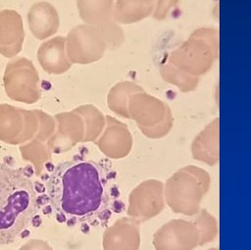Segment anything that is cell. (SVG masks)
I'll return each mask as SVG.
<instances>
[{
  "instance_id": "cell-1",
  "label": "cell",
  "mask_w": 251,
  "mask_h": 250,
  "mask_svg": "<svg viewBox=\"0 0 251 250\" xmlns=\"http://www.w3.org/2000/svg\"><path fill=\"white\" fill-rule=\"evenodd\" d=\"M46 195L58 221L93 224L104 218L112 202V185L104 168L91 160L59 163L45 181Z\"/></svg>"
},
{
  "instance_id": "cell-2",
  "label": "cell",
  "mask_w": 251,
  "mask_h": 250,
  "mask_svg": "<svg viewBox=\"0 0 251 250\" xmlns=\"http://www.w3.org/2000/svg\"><path fill=\"white\" fill-rule=\"evenodd\" d=\"M38 210L32 180L20 169L0 163V245L16 240Z\"/></svg>"
},
{
  "instance_id": "cell-3",
  "label": "cell",
  "mask_w": 251,
  "mask_h": 250,
  "mask_svg": "<svg viewBox=\"0 0 251 250\" xmlns=\"http://www.w3.org/2000/svg\"><path fill=\"white\" fill-rule=\"evenodd\" d=\"M210 184L208 173L194 166L177 172L170 181V203L175 211L184 215L199 212V205Z\"/></svg>"
},
{
  "instance_id": "cell-4",
  "label": "cell",
  "mask_w": 251,
  "mask_h": 250,
  "mask_svg": "<svg viewBox=\"0 0 251 250\" xmlns=\"http://www.w3.org/2000/svg\"><path fill=\"white\" fill-rule=\"evenodd\" d=\"M3 82L6 93L13 99L31 103L40 96L38 73L26 58H18L8 63Z\"/></svg>"
},
{
  "instance_id": "cell-5",
  "label": "cell",
  "mask_w": 251,
  "mask_h": 250,
  "mask_svg": "<svg viewBox=\"0 0 251 250\" xmlns=\"http://www.w3.org/2000/svg\"><path fill=\"white\" fill-rule=\"evenodd\" d=\"M106 48L107 43L97 25H76L66 38L67 55L75 64H89L99 60Z\"/></svg>"
},
{
  "instance_id": "cell-6",
  "label": "cell",
  "mask_w": 251,
  "mask_h": 250,
  "mask_svg": "<svg viewBox=\"0 0 251 250\" xmlns=\"http://www.w3.org/2000/svg\"><path fill=\"white\" fill-rule=\"evenodd\" d=\"M25 32L21 15L10 9L0 11V54L11 58L22 51Z\"/></svg>"
},
{
  "instance_id": "cell-7",
  "label": "cell",
  "mask_w": 251,
  "mask_h": 250,
  "mask_svg": "<svg viewBox=\"0 0 251 250\" xmlns=\"http://www.w3.org/2000/svg\"><path fill=\"white\" fill-rule=\"evenodd\" d=\"M37 59L42 69L51 75H61L73 64L67 55L66 38L63 36L43 42L37 51Z\"/></svg>"
},
{
  "instance_id": "cell-8",
  "label": "cell",
  "mask_w": 251,
  "mask_h": 250,
  "mask_svg": "<svg viewBox=\"0 0 251 250\" xmlns=\"http://www.w3.org/2000/svg\"><path fill=\"white\" fill-rule=\"evenodd\" d=\"M31 33L40 40L56 33L60 20L56 9L48 2H38L31 6L27 14Z\"/></svg>"
},
{
  "instance_id": "cell-9",
  "label": "cell",
  "mask_w": 251,
  "mask_h": 250,
  "mask_svg": "<svg viewBox=\"0 0 251 250\" xmlns=\"http://www.w3.org/2000/svg\"><path fill=\"white\" fill-rule=\"evenodd\" d=\"M168 250H192L202 245L201 234L194 221L177 220L168 225Z\"/></svg>"
},
{
  "instance_id": "cell-10",
  "label": "cell",
  "mask_w": 251,
  "mask_h": 250,
  "mask_svg": "<svg viewBox=\"0 0 251 250\" xmlns=\"http://www.w3.org/2000/svg\"><path fill=\"white\" fill-rule=\"evenodd\" d=\"M79 17L87 25H101L113 16V0H77Z\"/></svg>"
},
{
  "instance_id": "cell-11",
  "label": "cell",
  "mask_w": 251,
  "mask_h": 250,
  "mask_svg": "<svg viewBox=\"0 0 251 250\" xmlns=\"http://www.w3.org/2000/svg\"><path fill=\"white\" fill-rule=\"evenodd\" d=\"M152 9V0H117L113 17L120 24H132L146 17Z\"/></svg>"
},
{
  "instance_id": "cell-12",
  "label": "cell",
  "mask_w": 251,
  "mask_h": 250,
  "mask_svg": "<svg viewBox=\"0 0 251 250\" xmlns=\"http://www.w3.org/2000/svg\"><path fill=\"white\" fill-rule=\"evenodd\" d=\"M193 156L195 159L203 161L209 165H214L218 161L217 126L209 127L193 145Z\"/></svg>"
},
{
  "instance_id": "cell-13",
  "label": "cell",
  "mask_w": 251,
  "mask_h": 250,
  "mask_svg": "<svg viewBox=\"0 0 251 250\" xmlns=\"http://www.w3.org/2000/svg\"><path fill=\"white\" fill-rule=\"evenodd\" d=\"M201 234L202 244L212 240L217 234V222L206 210H201L195 219Z\"/></svg>"
},
{
  "instance_id": "cell-14",
  "label": "cell",
  "mask_w": 251,
  "mask_h": 250,
  "mask_svg": "<svg viewBox=\"0 0 251 250\" xmlns=\"http://www.w3.org/2000/svg\"><path fill=\"white\" fill-rule=\"evenodd\" d=\"M97 26L100 28V31L107 43V47L114 49V48H118L123 43L124 41L123 30L118 25H116L112 21H109Z\"/></svg>"
},
{
  "instance_id": "cell-15",
  "label": "cell",
  "mask_w": 251,
  "mask_h": 250,
  "mask_svg": "<svg viewBox=\"0 0 251 250\" xmlns=\"http://www.w3.org/2000/svg\"><path fill=\"white\" fill-rule=\"evenodd\" d=\"M208 250H218L217 248H210V249H208Z\"/></svg>"
}]
</instances>
